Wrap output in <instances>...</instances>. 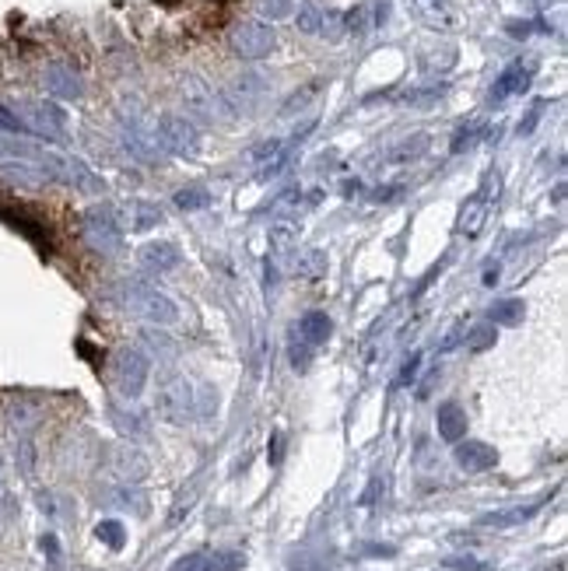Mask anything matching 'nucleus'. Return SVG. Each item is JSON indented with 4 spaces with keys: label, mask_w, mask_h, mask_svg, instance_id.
Here are the masks:
<instances>
[{
    "label": "nucleus",
    "mask_w": 568,
    "mask_h": 571,
    "mask_svg": "<svg viewBox=\"0 0 568 571\" xmlns=\"http://www.w3.org/2000/svg\"><path fill=\"white\" fill-rule=\"evenodd\" d=\"M228 43H231V50L242 60H264L274 53L278 36H274V28L264 25V21H239V25L231 28Z\"/></svg>",
    "instance_id": "obj_6"
},
{
    "label": "nucleus",
    "mask_w": 568,
    "mask_h": 571,
    "mask_svg": "<svg viewBox=\"0 0 568 571\" xmlns=\"http://www.w3.org/2000/svg\"><path fill=\"white\" fill-rule=\"evenodd\" d=\"M39 165H43V175L53 179V182H63V186H74L81 193H99L106 182L88 169L81 158H67V155H39Z\"/></svg>",
    "instance_id": "obj_3"
},
{
    "label": "nucleus",
    "mask_w": 568,
    "mask_h": 571,
    "mask_svg": "<svg viewBox=\"0 0 568 571\" xmlns=\"http://www.w3.org/2000/svg\"><path fill=\"white\" fill-rule=\"evenodd\" d=\"M28 133H39V137H50V141H63L67 137V113L60 109L57 102H28L21 116Z\"/></svg>",
    "instance_id": "obj_8"
},
{
    "label": "nucleus",
    "mask_w": 568,
    "mask_h": 571,
    "mask_svg": "<svg viewBox=\"0 0 568 571\" xmlns=\"http://www.w3.org/2000/svg\"><path fill=\"white\" fill-rule=\"evenodd\" d=\"M246 565V558L239 551H215L211 554V571H239Z\"/></svg>",
    "instance_id": "obj_26"
},
{
    "label": "nucleus",
    "mask_w": 568,
    "mask_h": 571,
    "mask_svg": "<svg viewBox=\"0 0 568 571\" xmlns=\"http://www.w3.org/2000/svg\"><path fill=\"white\" fill-rule=\"evenodd\" d=\"M418 365H421V354H410V361H407V365H403V372H400L397 386H407V382L418 375Z\"/></svg>",
    "instance_id": "obj_34"
},
{
    "label": "nucleus",
    "mask_w": 568,
    "mask_h": 571,
    "mask_svg": "<svg viewBox=\"0 0 568 571\" xmlns=\"http://www.w3.org/2000/svg\"><path fill=\"white\" fill-rule=\"evenodd\" d=\"M21 470H25V473H32V446H28V442L21 446Z\"/></svg>",
    "instance_id": "obj_38"
},
{
    "label": "nucleus",
    "mask_w": 568,
    "mask_h": 571,
    "mask_svg": "<svg viewBox=\"0 0 568 571\" xmlns=\"http://www.w3.org/2000/svg\"><path fill=\"white\" fill-rule=\"evenodd\" d=\"M425 148H428V137H425V133L407 137V141H400L397 148L390 151V162H414V158L425 155Z\"/></svg>",
    "instance_id": "obj_21"
},
{
    "label": "nucleus",
    "mask_w": 568,
    "mask_h": 571,
    "mask_svg": "<svg viewBox=\"0 0 568 571\" xmlns=\"http://www.w3.org/2000/svg\"><path fill=\"white\" fill-rule=\"evenodd\" d=\"M46 88H50V95H57V99H81V95H85L81 77H77L70 67H63V63H53V67L46 70Z\"/></svg>",
    "instance_id": "obj_15"
},
{
    "label": "nucleus",
    "mask_w": 568,
    "mask_h": 571,
    "mask_svg": "<svg viewBox=\"0 0 568 571\" xmlns=\"http://www.w3.org/2000/svg\"><path fill=\"white\" fill-rule=\"evenodd\" d=\"M281 435H274V442H271V466H278L281 462Z\"/></svg>",
    "instance_id": "obj_37"
},
{
    "label": "nucleus",
    "mask_w": 568,
    "mask_h": 571,
    "mask_svg": "<svg viewBox=\"0 0 568 571\" xmlns=\"http://www.w3.org/2000/svg\"><path fill=\"white\" fill-rule=\"evenodd\" d=\"M0 130H11V133H28V130H25V123H21V119H18L14 113H7L4 106H0Z\"/></svg>",
    "instance_id": "obj_33"
},
{
    "label": "nucleus",
    "mask_w": 568,
    "mask_h": 571,
    "mask_svg": "<svg viewBox=\"0 0 568 571\" xmlns=\"http://www.w3.org/2000/svg\"><path fill=\"white\" fill-rule=\"evenodd\" d=\"M365 554H376V558H394L397 551H394V547H386V543H383V547H379V543H372V547H365Z\"/></svg>",
    "instance_id": "obj_35"
},
{
    "label": "nucleus",
    "mask_w": 568,
    "mask_h": 571,
    "mask_svg": "<svg viewBox=\"0 0 568 571\" xmlns=\"http://www.w3.org/2000/svg\"><path fill=\"white\" fill-rule=\"evenodd\" d=\"M435 424H439V438H446V442H459L463 435H467V414H463V406L459 403H439V410H435Z\"/></svg>",
    "instance_id": "obj_14"
},
{
    "label": "nucleus",
    "mask_w": 568,
    "mask_h": 571,
    "mask_svg": "<svg viewBox=\"0 0 568 571\" xmlns=\"http://www.w3.org/2000/svg\"><path fill=\"white\" fill-rule=\"evenodd\" d=\"M148 375H151V361L144 358V350L123 347V350L113 358V379L123 397L137 400V397L144 393V386H148Z\"/></svg>",
    "instance_id": "obj_5"
},
{
    "label": "nucleus",
    "mask_w": 568,
    "mask_h": 571,
    "mask_svg": "<svg viewBox=\"0 0 568 571\" xmlns=\"http://www.w3.org/2000/svg\"><path fill=\"white\" fill-rule=\"evenodd\" d=\"M172 571H211V551H197V554H186L179 558Z\"/></svg>",
    "instance_id": "obj_27"
},
{
    "label": "nucleus",
    "mask_w": 568,
    "mask_h": 571,
    "mask_svg": "<svg viewBox=\"0 0 568 571\" xmlns=\"http://www.w3.org/2000/svg\"><path fill=\"white\" fill-rule=\"evenodd\" d=\"M137 260H141V267H144L148 274H169V270L179 267L183 253H179V245H175V242L158 238V242H144V245H141V253H137Z\"/></svg>",
    "instance_id": "obj_10"
},
{
    "label": "nucleus",
    "mask_w": 568,
    "mask_h": 571,
    "mask_svg": "<svg viewBox=\"0 0 568 571\" xmlns=\"http://www.w3.org/2000/svg\"><path fill=\"white\" fill-rule=\"evenodd\" d=\"M499 281V267H488V274H484V285H495Z\"/></svg>",
    "instance_id": "obj_39"
},
{
    "label": "nucleus",
    "mask_w": 568,
    "mask_h": 571,
    "mask_svg": "<svg viewBox=\"0 0 568 571\" xmlns=\"http://www.w3.org/2000/svg\"><path fill=\"white\" fill-rule=\"evenodd\" d=\"M442 95H446V88H418V92H407L403 102H407V106H432V102H439Z\"/></svg>",
    "instance_id": "obj_29"
},
{
    "label": "nucleus",
    "mask_w": 568,
    "mask_h": 571,
    "mask_svg": "<svg viewBox=\"0 0 568 571\" xmlns=\"http://www.w3.org/2000/svg\"><path fill=\"white\" fill-rule=\"evenodd\" d=\"M295 267H298V277H320V274L327 270V253L309 249V253H302V256L295 260Z\"/></svg>",
    "instance_id": "obj_23"
},
{
    "label": "nucleus",
    "mask_w": 568,
    "mask_h": 571,
    "mask_svg": "<svg viewBox=\"0 0 568 571\" xmlns=\"http://www.w3.org/2000/svg\"><path fill=\"white\" fill-rule=\"evenodd\" d=\"M0 218H4V221H11L21 235H28L39 249H50V231L43 229L39 221H28V218H21V214H18V211H11V207H0Z\"/></svg>",
    "instance_id": "obj_18"
},
{
    "label": "nucleus",
    "mask_w": 568,
    "mask_h": 571,
    "mask_svg": "<svg viewBox=\"0 0 568 571\" xmlns=\"http://www.w3.org/2000/svg\"><path fill=\"white\" fill-rule=\"evenodd\" d=\"M470 350H484V347H491L495 343V326H474V334H470Z\"/></svg>",
    "instance_id": "obj_32"
},
{
    "label": "nucleus",
    "mask_w": 568,
    "mask_h": 571,
    "mask_svg": "<svg viewBox=\"0 0 568 571\" xmlns=\"http://www.w3.org/2000/svg\"><path fill=\"white\" fill-rule=\"evenodd\" d=\"M291 11H295V0H260V14L264 18H291Z\"/></svg>",
    "instance_id": "obj_30"
},
{
    "label": "nucleus",
    "mask_w": 568,
    "mask_h": 571,
    "mask_svg": "<svg viewBox=\"0 0 568 571\" xmlns=\"http://www.w3.org/2000/svg\"><path fill=\"white\" fill-rule=\"evenodd\" d=\"M119 305L137 316V319H148V323H158V326H172L179 319V309L169 294H162L158 287L144 285V281H123L119 285Z\"/></svg>",
    "instance_id": "obj_1"
},
{
    "label": "nucleus",
    "mask_w": 568,
    "mask_h": 571,
    "mask_svg": "<svg viewBox=\"0 0 568 571\" xmlns=\"http://www.w3.org/2000/svg\"><path fill=\"white\" fill-rule=\"evenodd\" d=\"M488 197H491V186H484L467 207H463V221H459V231H467V235H477V229L484 225V211H488Z\"/></svg>",
    "instance_id": "obj_17"
},
{
    "label": "nucleus",
    "mask_w": 568,
    "mask_h": 571,
    "mask_svg": "<svg viewBox=\"0 0 568 571\" xmlns=\"http://www.w3.org/2000/svg\"><path fill=\"white\" fill-rule=\"evenodd\" d=\"M488 137V126L484 123H470V126H459V133L453 137V155L459 151H467V148H474L477 141H484Z\"/></svg>",
    "instance_id": "obj_24"
},
{
    "label": "nucleus",
    "mask_w": 568,
    "mask_h": 571,
    "mask_svg": "<svg viewBox=\"0 0 568 571\" xmlns=\"http://www.w3.org/2000/svg\"><path fill=\"white\" fill-rule=\"evenodd\" d=\"M533 74H537V63H533V60H515V63H509V67L499 74V81L491 84V102H506V99L523 95V92L530 88Z\"/></svg>",
    "instance_id": "obj_9"
},
{
    "label": "nucleus",
    "mask_w": 568,
    "mask_h": 571,
    "mask_svg": "<svg viewBox=\"0 0 568 571\" xmlns=\"http://www.w3.org/2000/svg\"><path fill=\"white\" fill-rule=\"evenodd\" d=\"M43 551H46V554H50V558H53V561H57V554H60V543H57V536H43Z\"/></svg>",
    "instance_id": "obj_36"
},
{
    "label": "nucleus",
    "mask_w": 568,
    "mask_h": 571,
    "mask_svg": "<svg viewBox=\"0 0 568 571\" xmlns=\"http://www.w3.org/2000/svg\"><path fill=\"white\" fill-rule=\"evenodd\" d=\"M123 218L134 231H148L155 225H162V207L151 204V200H126L123 204Z\"/></svg>",
    "instance_id": "obj_16"
},
{
    "label": "nucleus",
    "mask_w": 568,
    "mask_h": 571,
    "mask_svg": "<svg viewBox=\"0 0 568 571\" xmlns=\"http://www.w3.org/2000/svg\"><path fill=\"white\" fill-rule=\"evenodd\" d=\"M323 11H327V7L305 4V7L298 11V28H302L305 36H320V32H323Z\"/></svg>",
    "instance_id": "obj_25"
},
{
    "label": "nucleus",
    "mask_w": 568,
    "mask_h": 571,
    "mask_svg": "<svg viewBox=\"0 0 568 571\" xmlns=\"http://www.w3.org/2000/svg\"><path fill=\"white\" fill-rule=\"evenodd\" d=\"M295 326H298V330H295L298 343H305L309 350L323 347V343L330 341V334H334V323H330V316H327V312H320V309L305 312V316H302Z\"/></svg>",
    "instance_id": "obj_12"
},
{
    "label": "nucleus",
    "mask_w": 568,
    "mask_h": 571,
    "mask_svg": "<svg viewBox=\"0 0 568 571\" xmlns=\"http://www.w3.org/2000/svg\"><path fill=\"white\" fill-rule=\"evenodd\" d=\"M155 141L175 158H193L200 151V130L186 116H162L155 126Z\"/></svg>",
    "instance_id": "obj_4"
},
{
    "label": "nucleus",
    "mask_w": 568,
    "mask_h": 571,
    "mask_svg": "<svg viewBox=\"0 0 568 571\" xmlns=\"http://www.w3.org/2000/svg\"><path fill=\"white\" fill-rule=\"evenodd\" d=\"M95 536H99L110 551H123V543H126V529H123V522H116V519L99 522V526H95Z\"/></svg>",
    "instance_id": "obj_22"
},
{
    "label": "nucleus",
    "mask_w": 568,
    "mask_h": 571,
    "mask_svg": "<svg viewBox=\"0 0 568 571\" xmlns=\"http://www.w3.org/2000/svg\"><path fill=\"white\" fill-rule=\"evenodd\" d=\"M442 568H453V571H491L488 561H481V558H470V554H456V558H446L442 561Z\"/></svg>",
    "instance_id": "obj_28"
},
{
    "label": "nucleus",
    "mask_w": 568,
    "mask_h": 571,
    "mask_svg": "<svg viewBox=\"0 0 568 571\" xmlns=\"http://www.w3.org/2000/svg\"><path fill=\"white\" fill-rule=\"evenodd\" d=\"M456 466L467 470V473H484V470H495L499 466V453L488 446V442H474V438H459L453 449Z\"/></svg>",
    "instance_id": "obj_11"
},
{
    "label": "nucleus",
    "mask_w": 568,
    "mask_h": 571,
    "mask_svg": "<svg viewBox=\"0 0 568 571\" xmlns=\"http://www.w3.org/2000/svg\"><path fill=\"white\" fill-rule=\"evenodd\" d=\"M81 231H85V238L92 242V249H99L102 256L123 253V221H119L116 207H110V204L88 207L85 218H81Z\"/></svg>",
    "instance_id": "obj_2"
},
{
    "label": "nucleus",
    "mask_w": 568,
    "mask_h": 571,
    "mask_svg": "<svg viewBox=\"0 0 568 571\" xmlns=\"http://www.w3.org/2000/svg\"><path fill=\"white\" fill-rule=\"evenodd\" d=\"M544 502L548 498H540V502H530V505H515V509H502V512H484L477 519V526H488V529H509V526H523V522H530L533 515L544 509Z\"/></svg>",
    "instance_id": "obj_13"
},
{
    "label": "nucleus",
    "mask_w": 568,
    "mask_h": 571,
    "mask_svg": "<svg viewBox=\"0 0 568 571\" xmlns=\"http://www.w3.org/2000/svg\"><path fill=\"white\" fill-rule=\"evenodd\" d=\"M523 312H526L523 298H502L499 305H491L488 319H491L495 326H519V323H523Z\"/></svg>",
    "instance_id": "obj_19"
},
{
    "label": "nucleus",
    "mask_w": 568,
    "mask_h": 571,
    "mask_svg": "<svg viewBox=\"0 0 568 571\" xmlns=\"http://www.w3.org/2000/svg\"><path fill=\"white\" fill-rule=\"evenodd\" d=\"M207 204H211V193H207L204 186H186V189L175 193V207L186 211V214H190V211H204Z\"/></svg>",
    "instance_id": "obj_20"
},
{
    "label": "nucleus",
    "mask_w": 568,
    "mask_h": 571,
    "mask_svg": "<svg viewBox=\"0 0 568 571\" xmlns=\"http://www.w3.org/2000/svg\"><path fill=\"white\" fill-rule=\"evenodd\" d=\"M155 410H158L166 421H172V424H186V421L193 417V410H197L193 386H190L183 375H169V379L162 382V390H158Z\"/></svg>",
    "instance_id": "obj_7"
},
{
    "label": "nucleus",
    "mask_w": 568,
    "mask_h": 571,
    "mask_svg": "<svg viewBox=\"0 0 568 571\" xmlns=\"http://www.w3.org/2000/svg\"><path fill=\"white\" fill-rule=\"evenodd\" d=\"M544 109H548V102H544V99H537V102L530 106V113L523 116V123H519V133H523V137H526V133H533V126L540 123V116H544Z\"/></svg>",
    "instance_id": "obj_31"
}]
</instances>
